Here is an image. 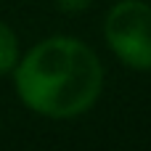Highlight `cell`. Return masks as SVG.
<instances>
[{
  "label": "cell",
  "instance_id": "3957f363",
  "mask_svg": "<svg viewBox=\"0 0 151 151\" xmlns=\"http://www.w3.org/2000/svg\"><path fill=\"white\" fill-rule=\"evenodd\" d=\"M21 58V45L16 32L0 19V77H8Z\"/></svg>",
  "mask_w": 151,
  "mask_h": 151
},
{
  "label": "cell",
  "instance_id": "7a4b0ae2",
  "mask_svg": "<svg viewBox=\"0 0 151 151\" xmlns=\"http://www.w3.org/2000/svg\"><path fill=\"white\" fill-rule=\"evenodd\" d=\"M104 37L111 53L130 69L151 72V5L119 0L104 19Z\"/></svg>",
  "mask_w": 151,
  "mask_h": 151
},
{
  "label": "cell",
  "instance_id": "6da1fadb",
  "mask_svg": "<svg viewBox=\"0 0 151 151\" xmlns=\"http://www.w3.org/2000/svg\"><path fill=\"white\" fill-rule=\"evenodd\" d=\"M11 77L19 101L48 119L85 114L104 88V66L96 50L66 35H53L32 45Z\"/></svg>",
  "mask_w": 151,
  "mask_h": 151
},
{
  "label": "cell",
  "instance_id": "277c9868",
  "mask_svg": "<svg viewBox=\"0 0 151 151\" xmlns=\"http://www.w3.org/2000/svg\"><path fill=\"white\" fill-rule=\"evenodd\" d=\"M56 3H58V8H61L64 13H80V11L90 8L93 0H56Z\"/></svg>",
  "mask_w": 151,
  "mask_h": 151
}]
</instances>
